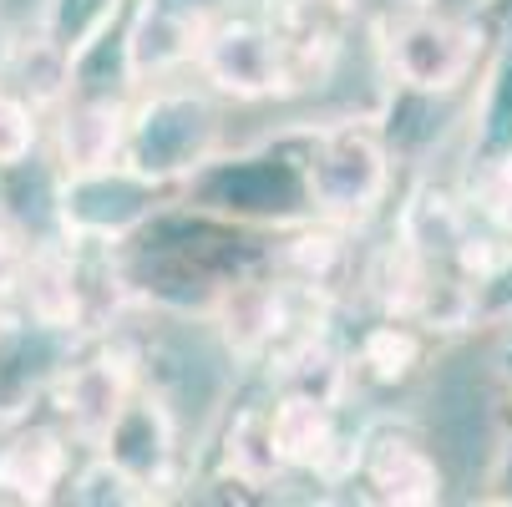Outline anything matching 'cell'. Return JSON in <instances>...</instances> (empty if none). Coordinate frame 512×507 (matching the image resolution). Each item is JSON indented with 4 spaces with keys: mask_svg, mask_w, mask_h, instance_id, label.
Masks as SVG:
<instances>
[{
    "mask_svg": "<svg viewBox=\"0 0 512 507\" xmlns=\"http://www.w3.org/2000/svg\"><path fill=\"white\" fill-rule=\"evenodd\" d=\"M295 178L315 219H330L345 229L371 224L396 183L386 127L371 117H340V122L310 127L305 153L295 158Z\"/></svg>",
    "mask_w": 512,
    "mask_h": 507,
    "instance_id": "1",
    "label": "cell"
},
{
    "mask_svg": "<svg viewBox=\"0 0 512 507\" xmlns=\"http://www.w3.org/2000/svg\"><path fill=\"white\" fill-rule=\"evenodd\" d=\"M386 82L411 97H452L482 66V31L452 11H401L381 26Z\"/></svg>",
    "mask_w": 512,
    "mask_h": 507,
    "instance_id": "2",
    "label": "cell"
},
{
    "mask_svg": "<svg viewBox=\"0 0 512 507\" xmlns=\"http://www.w3.org/2000/svg\"><path fill=\"white\" fill-rule=\"evenodd\" d=\"M193 71L203 77V87L213 97L244 102V107L249 102L300 97L289 46H284V36L274 31V21L264 11L259 16H208Z\"/></svg>",
    "mask_w": 512,
    "mask_h": 507,
    "instance_id": "3",
    "label": "cell"
},
{
    "mask_svg": "<svg viewBox=\"0 0 512 507\" xmlns=\"http://www.w3.org/2000/svg\"><path fill=\"white\" fill-rule=\"evenodd\" d=\"M218 153V112L203 92L193 87H148L132 107V137H127V168L153 178V183H178L198 168H208Z\"/></svg>",
    "mask_w": 512,
    "mask_h": 507,
    "instance_id": "4",
    "label": "cell"
},
{
    "mask_svg": "<svg viewBox=\"0 0 512 507\" xmlns=\"http://www.w3.org/2000/svg\"><path fill=\"white\" fill-rule=\"evenodd\" d=\"M142 386H148V381H142L137 350L122 345V340H107L92 355L56 366L46 391H51L56 421L71 431V442H77L82 452H102Z\"/></svg>",
    "mask_w": 512,
    "mask_h": 507,
    "instance_id": "5",
    "label": "cell"
},
{
    "mask_svg": "<svg viewBox=\"0 0 512 507\" xmlns=\"http://www.w3.org/2000/svg\"><path fill=\"white\" fill-rule=\"evenodd\" d=\"M269 442L284 462V472L305 477H355V452L360 442H345L340 401L310 396V391H274L269 396Z\"/></svg>",
    "mask_w": 512,
    "mask_h": 507,
    "instance_id": "6",
    "label": "cell"
},
{
    "mask_svg": "<svg viewBox=\"0 0 512 507\" xmlns=\"http://www.w3.org/2000/svg\"><path fill=\"white\" fill-rule=\"evenodd\" d=\"M208 11H193V0H137L127 6L122 26V82L148 92L173 82L178 71L198 61Z\"/></svg>",
    "mask_w": 512,
    "mask_h": 507,
    "instance_id": "7",
    "label": "cell"
},
{
    "mask_svg": "<svg viewBox=\"0 0 512 507\" xmlns=\"http://www.w3.org/2000/svg\"><path fill=\"white\" fill-rule=\"evenodd\" d=\"M132 137V102L112 92H77L56 102V127H51V153H56V178H92L107 168H122Z\"/></svg>",
    "mask_w": 512,
    "mask_h": 507,
    "instance_id": "8",
    "label": "cell"
},
{
    "mask_svg": "<svg viewBox=\"0 0 512 507\" xmlns=\"http://www.w3.org/2000/svg\"><path fill=\"white\" fill-rule=\"evenodd\" d=\"M355 477L365 482V492H371L376 502H386V507H436L447 497L442 462H436L416 437L396 431V426L360 437Z\"/></svg>",
    "mask_w": 512,
    "mask_h": 507,
    "instance_id": "9",
    "label": "cell"
},
{
    "mask_svg": "<svg viewBox=\"0 0 512 507\" xmlns=\"http://www.w3.org/2000/svg\"><path fill=\"white\" fill-rule=\"evenodd\" d=\"M71 431L61 421H26L0 442V497L46 507L71 487Z\"/></svg>",
    "mask_w": 512,
    "mask_h": 507,
    "instance_id": "10",
    "label": "cell"
},
{
    "mask_svg": "<svg viewBox=\"0 0 512 507\" xmlns=\"http://www.w3.org/2000/svg\"><path fill=\"white\" fill-rule=\"evenodd\" d=\"M264 16L284 36L300 97H305L335 71V61L345 51V31L355 21V0H269Z\"/></svg>",
    "mask_w": 512,
    "mask_h": 507,
    "instance_id": "11",
    "label": "cell"
},
{
    "mask_svg": "<svg viewBox=\"0 0 512 507\" xmlns=\"http://www.w3.org/2000/svg\"><path fill=\"white\" fill-rule=\"evenodd\" d=\"M102 452H112L132 477L148 482L153 497H168V487H178V421L153 386L137 391Z\"/></svg>",
    "mask_w": 512,
    "mask_h": 507,
    "instance_id": "12",
    "label": "cell"
},
{
    "mask_svg": "<svg viewBox=\"0 0 512 507\" xmlns=\"http://www.w3.org/2000/svg\"><path fill=\"white\" fill-rule=\"evenodd\" d=\"M416 366H421V330L406 315H381L350 350L355 381H371V386H401L416 376Z\"/></svg>",
    "mask_w": 512,
    "mask_h": 507,
    "instance_id": "13",
    "label": "cell"
},
{
    "mask_svg": "<svg viewBox=\"0 0 512 507\" xmlns=\"http://www.w3.org/2000/svg\"><path fill=\"white\" fill-rule=\"evenodd\" d=\"M71 502H82V507H142V502H158L153 487L132 477L112 452H87V462L71 472V487H66Z\"/></svg>",
    "mask_w": 512,
    "mask_h": 507,
    "instance_id": "14",
    "label": "cell"
},
{
    "mask_svg": "<svg viewBox=\"0 0 512 507\" xmlns=\"http://www.w3.org/2000/svg\"><path fill=\"white\" fill-rule=\"evenodd\" d=\"M41 148V107L0 82V173L26 168Z\"/></svg>",
    "mask_w": 512,
    "mask_h": 507,
    "instance_id": "15",
    "label": "cell"
},
{
    "mask_svg": "<svg viewBox=\"0 0 512 507\" xmlns=\"http://www.w3.org/2000/svg\"><path fill=\"white\" fill-rule=\"evenodd\" d=\"M31 249H36V239L11 219V213H0V305H16V289L26 279Z\"/></svg>",
    "mask_w": 512,
    "mask_h": 507,
    "instance_id": "16",
    "label": "cell"
}]
</instances>
